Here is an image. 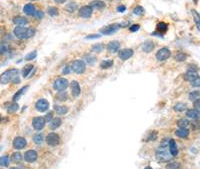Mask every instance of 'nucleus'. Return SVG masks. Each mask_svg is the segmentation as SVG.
<instances>
[{"mask_svg": "<svg viewBox=\"0 0 200 169\" xmlns=\"http://www.w3.org/2000/svg\"><path fill=\"white\" fill-rule=\"evenodd\" d=\"M35 34V29L24 27V26H17L14 28V35L18 39H28Z\"/></svg>", "mask_w": 200, "mask_h": 169, "instance_id": "1", "label": "nucleus"}, {"mask_svg": "<svg viewBox=\"0 0 200 169\" xmlns=\"http://www.w3.org/2000/svg\"><path fill=\"white\" fill-rule=\"evenodd\" d=\"M18 77V70L15 68L6 70L0 75V83L7 84L9 82H14V80Z\"/></svg>", "mask_w": 200, "mask_h": 169, "instance_id": "2", "label": "nucleus"}, {"mask_svg": "<svg viewBox=\"0 0 200 169\" xmlns=\"http://www.w3.org/2000/svg\"><path fill=\"white\" fill-rule=\"evenodd\" d=\"M171 156H172V155H171L170 151H168V150L166 149L165 145H162V146L160 147V148L157 150V152H156L157 159L160 160V161H163V162L170 160Z\"/></svg>", "mask_w": 200, "mask_h": 169, "instance_id": "3", "label": "nucleus"}, {"mask_svg": "<svg viewBox=\"0 0 200 169\" xmlns=\"http://www.w3.org/2000/svg\"><path fill=\"white\" fill-rule=\"evenodd\" d=\"M86 69V63L83 60L77 59L72 62V71H74L76 74H82Z\"/></svg>", "mask_w": 200, "mask_h": 169, "instance_id": "4", "label": "nucleus"}, {"mask_svg": "<svg viewBox=\"0 0 200 169\" xmlns=\"http://www.w3.org/2000/svg\"><path fill=\"white\" fill-rule=\"evenodd\" d=\"M67 87H68V80L65 78H58L53 83V88L58 92L64 91Z\"/></svg>", "mask_w": 200, "mask_h": 169, "instance_id": "5", "label": "nucleus"}, {"mask_svg": "<svg viewBox=\"0 0 200 169\" xmlns=\"http://www.w3.org/2000/svg\"><path fill=\"white\" fill-rule=\"evenodd\" d=\"M170 55H171V51L167 47L160 48L158 51L156 52V58L158 61H165V60H167L168 58L170 57Z\"/></svg>", "mask_w": 200, "mask_h": 169, "instance_id": "6", "label": "nucleus"}, {"mask_svg": "<svg viewBox=\"0 0 200 169\" xmlns=\"http://www.w3.org/2000/svg\"><path fill=\"white\" fill-rule=\"evenodd\" d=\"M120 27L121 25L116 24V23H115V24H110L102 28L101 30H100V32H101V34H104V35H112V34H114L115 32H117Z\"/></svg>", "mask_w": 200, "mask_h": 169, "instance_id": "7", "label": "nucleus"}, {"mask_svg": "<svg viewBox=\"0 0 200 169\" xmlns=\"http://www.w3.org/2000/svg\"><path fill=\"white\" fill-rule=\"evenodd\" d=\"M35 108L39 112H45L49 109V102L44 98L39 99L35 103Z\"/></svg>", "mask_w": 200, "mask_h": 169, "instance_id": "8", "label": "nucleus"}, {"mask_svg": "<svg viewBox=\"0 0 200 169\" xmlns=\"http://www.w3.org/2000/svg\"><path fill=\"white\" fill-rule=\"evenodd\" d=\"M59 141H60V138L58 134L54 133V132L49 133L46 137V142L50 146H56L57 144H59Z\"/></svg>", "mask_w": 200, "mask_h": 169, "instance_id": "9", "label": "nucleus"}, {"mask_svg": "<svg viewBox=\"0 0 200 169\" xmlns=\"http://www.w3.org/2000/svg\"><path fill=\"white\" fill-rule=\"evenodd\" d=\"M45 118L44 117H35L32 121V126L35 130H42L45 126Z\"/></svg>", "mask_w": 200, "mask_h": 169, "instance_id": "10", "label": "nucleus"}, {"mask_svg": "<svg viewBox=\"0 0 200 169\" xmlns=\"http://www.w3.org/2000/svg\"><path fill=\"white\" fill-rule=\"evenodd\" d=\"M26 145H27V141H26V139L23 138V137L18 136L14 139V140H13V147L17 150L23 149Z\"/></svg>", "mask_w": 200, "mask_h": 169, "instance_id": "11", "label": "nucleus"}, {"mask_svg": "<svg viewBox=\"0 0 200 169\" xmlns=\"http://www.w3.org/2000/svg\"><path fill=\"white\" fill-rule=\"evenodd\" d=\"M183 77L186 81L192 82V81L195 80V79L198 77V73H197L196 69H190V68H189V70H187L185 73H184Z\"/></svg>", "mask_w": 200, "mask_h": 169, "instance_id": "12", "label": "nucleus"}, {"mask_svg": "<svg viewBox=\"0 0 200 169\" xmlns=\"http://www.w3.org/2000/svg\"><path fill=\"white\" fill-rule=\"evenodd\" d=\"M92 12H93V9L90 7V5H85L79 9V15L82 18H89L92 15Z\"/></svg>", "mask_w": 200, "mask_h": 169, "instance_id": "13", "label": "nucleus"}, {"mask_svg": "<svg viewBox=\"0 0 200 169\" xmlns=\"http://www.w3.org/2000/svg\"><path fill=\"white\" fill-rule=\"evenodd\" d=\"M70 88H71V92H72V96L73 97H78L81 93V88L79 83L77 82L76 80H73L72 82L70 83Z\"/></svg>", "mask_w": 200, "mask_h": 169, "instance_id": "14", "label": "nucleus"}, {"mask_svg": "<svg viewBox=\"0 0 200 169\" xmlns=\"http://www.w3.org/2000/svg\"><path fill=\"white\" fill-rule=\"evenodd\" d=\"M37 157H38V155L35 150H28V151H26L24 154V160L29 163L34 162V161L37 159Z\"/></svg>", "mask_w": 200, "mask_h": 169, "instance_id": "15", "label": "nucleus"}, {"mask_svg": "<svg viewBox=\"0 0 200 169\" xmlns=\"http://www.w3.org/2000/svg\"><path fill=\"white\" fill-rule=\"evenodd\" d=\"M133 54H134V51L132 49L125 48V49H122L119 52V58L121 60H127V59H129V58L132 57Z\"/></svg>", "mask_w": 200, "mask_h": 169, "instance_id": "16", "label": "nucleus"}, {"mask_svg": "<svg viewBox=\"0 0 200 169\" xmlns=\"http://www.w3.org/2000/svg\"><path fill=\"white\" fill-rule=\"evenodd\" d=\"M120 49V42L117 40H113L110 41L108 44H107V50L111 53H115L117 52L118 50Z\"/></svg>", "mask_w": 200, "mask_h": 169, "instance_id": "17", "label": "nucleus"}, {"mask_svg": "<svg viewBox=\"0 0 200 169\" xmlns=\"http://www.w3.org/2000/svg\"><path fill=\"white\" fill-rule=\"evenodd\" d=\"M186 116H187L188 118H190V119L197 120L200 118V111L198 109H196V108L188 109L187 111H186Z\"/></svg>", "mask_w": 200, "mask_h": 169, "instance_id": "18", "label": "nucleus"}, {"mask_svg": "<svg viewBox=\"0 0 200 169\" xmlns=\"http://www.w3.org/2000/svg\"><path fill=\"white\" fill-rule=\"evenodd\" d=\"M142 50H143V52H146V53H150V52L152 51V50L154 49L155 47V44L153 41L151 40H147L144 42L143 44H142Z\"/></svg>", "mask_w": 200, "mask_h": 169, "instance_id": "19", "label": "nucleus"}, {"mask_svg": "<svg viewBox=\"0 0 200 169\" xmlns=\"http://www.w3.org/2000/svg\"><path fill=\"white\" fill-rule=\"evenodd\" d=\"M168 147H169V151L172 156H176L178 154L177 145H176V142L173 139H170L169 142H168Z\"/></svg>", "mask_w": 200, "mask_h": 169, "instance_id": "20", "label": "nucleus"}, {"mask_svg": "<svg viewBox=\"0 0 200 169\" xmlns=\"http://www.w3.org/2000/svg\"><path fill=\"white\" fill-rule=\"evenodd\" d=\"M23 11L26 15H30V16H34V14H35L36 10H35V6H34L33 4H26L24 6V8H23Z\"/></svg>", "mask_w": 200, "mask_h": 169, "instance_id": "21", "label": "nucleus"}, {"mask_svg": "<svg viewBox=\"0 0 200 169\" xmlns=\"http://www.w3.org/2000/svg\"><path fill=\"white\" fill-rule=\"evenodd\" d=\"M61 124H62L61 118H59V117L53 118L51 122L49 123V128H50V129H52V130H55V129L59 128L60 126H61Z\"/></svg>", "mask_w": 200, "mask_h": 169, "instance_id": "22", "label": "nucleus"}, {"mask_svg": "<svg viewBox=\"0 0 200 169\" xmlns=\"http://www.w3.org/2000/svg\"><path fill=\"white\" fill-rule=\"evenodd\" d=\"M90 7L92 9H98L101 10L105 8V3L101 0H93V1L90 3Z\"/></svg>", "mask_w": 200, "mask_h": 169, "instance_id": "23", "label": "nucleus"}, {"mask_svg": "<svg viewBox=\"0 0 200 169\" xmlns=\"http://www.w3.org/2000/svg\"><path fill=\"white\" fill-rule=\"evenodd\" d=\"M54 110L59 115H64L68 112V108L64 105H54Z\"/></svg>", "mask_w": 200, "mask_h": 169, "instance_id": "24", "label": "nucleus"}, {"mask_svg": "<svg viewBox=\"0 0 200 169\" xmlns=\"http://www.w3.org/2000/svg\"><path fill=\"white\" fill-rule=\"evenodd\" d=\"M13 23H14V24H16V25H18V26H23V25L27 24L28 20L26 19L25 17L17 16V17H15L14 19H13Z\"/></svg>", "mask_w": 200, "mask_h": 169, "instance_id": "25", "label": "nucleus"}, {"mask_svg": "<svg viewBox=\"0 0 200 169\" xmlns=\"http://www.w3.org/2000/svg\"><path fill=\"white\" fill-rule=\"evenodd\" d=\"M175 134L180 138H186L189 135V130L187 128H179L175 131Z\"/></svg>", "mask_w": 200, "mask_h": 169, "instance_id": "26", "label": "nucleus"}, {"mask_svg": "<svg viewBox=\"0 0 200 169\" xmlns=\"http://www.w3.org/2000/svg\"><path fill=\"white\" fill-rule=\"evenodd\" d=\"M191 13H192V16H193L194 22H195V24H196V27L200 31V14L195 9H192Z\"/></svg>", "mask_w": 200, "mask_h": 169, "instance_id": "27", "label": "nucleus"}, {"mask_svg": "<svg viewBox=\"0 0 200 169\" xmlns=\"http://www.w3.org/2000/svg\"><path fill=\"white\" fill-rule=\"evenodd\" d=\"M28 85H26V86H24V87H22V88L20 89V90H18L16 93L14 94V96H13V101H17V100H19L20 99V97L22 96L23 94H24V92L27 90L28 89Z\"/></svg>", "mask_w": 200, "mask_h": 169, "instance_id": "28", "label": "nucleus"}, {"mask_svg": "<svg viewBox=\"0 0 200 169\" xmlns=\"http://www.w3.org/2000/svg\"><path fill=\"white\" fill-rule=\"evenodd\" d=\"M189 100H191V101H196L197 99L200 98V91L199 90H194L189 93V96H188Z\"/></svg>", "mask_w": 200, "mask_h": 169, "instance_id": "29", "label": "nucleus"}, {"mask_svg": "<svg viewBox=\"0 0 200 169\" xmlns=\"http://www.w3.org/2000/svg\"><path fill=\"white\" fill-rule=\"evenodd\" d=\"M32 70H33V65H31V64L26 65L25 67L22 69V76H23V77H24V78H26L28 75L30 74L31 71H32Z\"/></svg>", "mask_w": 200, "mask_h": 169, "instance_id": "30", "label": "nucleus"}, {"mask_svg": "<svg viewBox=\"0 0 200 169\" xmlns=\"http://www.w3.org/2000/svg\"><path fill=\"white\" fill-rule=\"evenodd\" d=\"M77 9V4L75 3V2H69L68 4H66V6H65V10L70 13L74 12L75 10Z\"/></svg>", "mask_w": 200, "mask_h": 169, "instance_id": "31", "label": "nucleus"}, {"mask_svg": "<svg viewBox=\"0 0 200 169\" xmlns=\"http://www.w3.org/2000/svg\"><path fill=\"white\" fill-rule=\"evenodd\" d=\"M168 29V25L165 22H159L157 24V31L160 33H165Z\"/></svg>", "mask_w": 200, "mask_h": 169, "instance_id": "32", "label": "nucleus"}, {"mask_svg": "<svg viewBox=\"0 0 200 169\" xmlns=\"http://www.w3.org/2000/svg\"><path fill=\"white\" fill-rule=\"evenodd\" d=\"M186 108H187V105L183 103V102H179V103H177L174 106V110L177 112H182V111H185Z\"/></svg>", "mask_w": 200, "mask_h": 169, "instance_id": "33", "label": "nucleus"}, {"mask_svg": "<svg viewBox=\"0 0 200 169\" xmlns=\"http://www.w3.org/2000/svg\"><path fill=\"white\" fill-rule=\"evenodd\" d=\"M189 124L190 123H189L188 119H186V118H181L177 122V125L179 126V128H187Z\"/></svg>", "mask_w": 200, "mask_h": 169, "instance_id": "34", "label": "nucleus"}, {"mask_svg": "<svg viewBox=\"0 0 200 169\" xmlns=\"http://www.w3.org/2000/svg\"><path fill=\"white\" fill-rule=\"evenodd\" d=\"M186 58H187V54L183 53V52H178V53H176V55H175V60L178 62L185 61Z\"/></svg>", "mask_w": 200, "mask_h": 169, "instance_id": "35", "label": "nucleus"}, {"mask_svg": "<svg viewBox=\"0 0 200 169\" xmlns=\"http://www.w3.org/2000/svg\"><path fill=\"white\" fill-rule=\"evenodd\" d=\"M113 65V60H104L100 63V67L102 69H107V68H110Z\"/></svg>", "mask_w": 200, "mask_h": 169, "instance_id": "36", "label": "nucleus"}, {"mask_svg": "<svg viewBox=\"0 0 200 169\" xmlns=\"http://www.w3.org/2000/svg\"><path fill=\"white\" fill-rule=\"evenodd\" d=\"M11 160H12L14 163L20 162V161L22 160V155H21V153H20V152H15V153H13L12 156H11Z\"/></svg>", "mask_w": 200, "mask_h": 169, "instance_id": "37", "label": "nucleus"}, {"mask_svg": "<svg viewBox=\"0 0 200 169\" xmlns=\"http://www.w3.org/2000/svg\"><path fill=\"white\" fill-rule=\"evenodd\" d=\"M43 140H44V137H43V134H41V133H37V134H35L34 135V137H33V141L35 142L36 144H41L42 142H43Z\"/></svg>", "mask_w": 200, "mask_h": 169, "instance_id": "38", "label": "nucleus"}, {"mask_svg": "<svg viewBox=\"0 0 200 169\" xmlns=\"http://www.w3.org/2000/svg\"><path fill=\"white\" fill-rule=\"evenodd\" d=\"M144 12H145V10L142 6H136L135 8L133 9V13L135 15H137V16H141V15L144 14Z\"/></svg>", "mask_w": 200, "mask_h": 169, "instance_id": "39", "label": "nucleus"}, {"mask_svg": "<svg viewBox=\"0 0 200 169\" xmlns=\"http://www.w3.org/2000/svg\"><path fill=\"white\" fill-rule=\"evenodd\" d=\"M103 49H104V47H103V45H102L101 43L94 44V45L92 46V51L96 52V53H99V52H101Z\"/></svg>", "mask_w": 200, "mask_h": 169, "instance_id": "40", "label": "nucleus"}, {"mask_svg": "<svg viewBox=\"0 0 200 169\" xmlns=\"http://www.w3.org/2000/svg\"><path fill=\"white\" fill-rule=\"evenodd\" d=\"M9 164V157L7 155H4V156L0 157V165L2 166H8Z\"/></svg>", "mask_w": 200, "mask_h": 169, "instance_id": "41", "label": "nucleus"}, {"mask_svg": "<svg viewBox=\"0 0 200 169\" xmlns=\"http://www.w3.org/2000/svg\"><path fill=\"white\" fill-rule=\"evenodd\" d=\"M48 14L50 15V16H57L58 15V9L56 8V7L54 6H51L48 8Z\"/></svg>", "mask_w": 200, "mask_h": 169, "instance_id": "42", "label": "nucleus"}, {"mask_svg": "<svg viewBox=\"0 0 200 169\" xmlns=\"http://www.w3.org/2000/svg\"><path fill=\"white\" fill-rule=\"evenodd\" d=\"M67 98H68L67 93L64 91L59 92V93L57 94V99H58L59 101H65V100H67Z\"/></svg>", "mask_w": 200, "mask_h": 169, "instance_id": "43", "label": "nucleus"}, {"mask_svg": "<svg viewBox=\"0 0 200 169\" xmlns=\"http://www.w3.org/2000/svg\"><path fill=\"white\" fill-rule=\"evenodd\" d=\"M36 56H37V52H36V51H32V52H30V53H28L27 55H26V56H25V60H27V61H30V60H33Z\"/></svg>", "mask_w": 200, "mask_h": 169, "instance_id": "44", "label": "nucleus"}, {"mask_svg": "<svg viewBox=\"0 0 200 169\" xmlns=\"http://www.w3.org/2000/svg\"><path fill=\"white\" fill-rule=\"evenodd\" d=\"M85 59H86V61H87V63H89V64H94L95 61H96V57L93 56V55H86Z\"/></svg>", "mask_w": 200, "mask_h": 169, "instance_id": "45", "label": "nucleus"}, {"mask_svg": "<svg viewBox=\"0 0 200 169\" xmlns=\"http://www.w3.org/2000/svg\"><path fill=\"white\" fill-rule=\"evenodd\" d=\"M167 169H180V164L177 162H173V163H170V164H168L166 166Z\"/></svg>", "mask_w": 200, "mask_h": 169, "instance_id": "46", "label": "nucleus"}, {"mask_svg": "<svg viewBox=\"0 0 200 169\" xmlns=\"http://www.w3.org/2000/svg\"><path fill=\"white\" fill-rule=\"evenodd\" d=\"M18 104L17 103H12L10 106L8 107V112H15L18 110Z\"/></svg>", "mask_w": 200, "mask_h": 169, "instance_id": "47", "label": "nucleus"}, {"mask_svg": "<svg viewBox=\"0 0 200 169\" xmlns=\"http://www.w3.org/2000/svg\"><path fill=\"white\" fill-rule=\"evenodd\" d=\"M44 118H45V121H46V122H49V123H50V122H51V121H52V119H53V118H54V117H53V112H48V113H47V114L45 115V117H44Z\"/></svg>", "mask_w": 200, "mask_h": 169, "instance_id": "48", "label": "nucleus"}, {"mask_svg": "<svg viewBox=\"0 0 200 169\" xmlns=\"http://www.w3.org/2000/svg\"><path fill=\"white\" fill-rule=\"evenodd\" d=\"M191 83V86L192 87H200V76H198L195 80H193Z\"/></svg>", "mask_w": 200, "mask_h": 169, "instance_id": "49", "label": "nucleus"}, {"mask_svg": "<svg viewBox=\"0 0 200 169\" xmlns=\"http://www.w3.org/2000/svg\"><path fill=\"white\" fill-rule=\"evenodd\" d=\"M71 71H72V67H70V66H66V67H64L63 68V70H62V73L64 75H66V74H70L71 73Z\"/></svg>", "mask_w": 200, "mask_h": 169, "instance_id": "50", "label": "nucleus"}, {"mask_svg": "<svg viewBox=\"0 0 200 169\" xmlns=\"http://www.w3.org/2000/svg\"><path fill=\"white\" fill-rule=\"evenodd\" d=\"M130 31L131 32H136V31H138L139 29H140V25L139 24H133L130 26Z\"/></svg>", "mask_w": 200, "mask_h": 169, "instance_id": "51", "label": "nucleus"}, {"mask_svg": "<svg viewBox=\"0 0 200 169\" xmlns=\"http://www.w3.org/2000/svg\"><path fill=\"white\" fill-rule=\"evenodd\" d=\"M100 34H90V35L86 36L85 39H87V40H89V39H98L100 37Z\"/></svg>", "mask_w": 200, "mask_h": 169, "instance_id": "52", "label": "nucleus"}, {"mask_svg": "<svg viewBox=\"0 0 200 169\" xmlns=\"http://www.w3.org/2000/svg\"><path fill=\"white\" fill-rule=\"evenodd\" d=\"M34 16L37 18V19H42V18H43V16H44V13L42 12V11H40V10H39V11H36V12H35Z\"/></svg>", "mask_w": 200, "mask_h": 169, "instance_id": "53", "label": "nucleus"}, {"mask_svg": "<svg viewBox=\"0 0 200 169\" xmlns=\"http://www.w3.org/2000/svg\"><path fill=\"white\" fill-rule=\"evenodd\" d=\"M193 105H194V107L196 108V109H200V98L199 99H197L196 101H194V103H193Z\"/></svg>", "mask_w": 200, "mask_h": 169, "instance_id": "54", "label": "nucleus"}, {"mask_svg": "<svg viewBox=\"0 0 200 169\" xmlns=\"http://www.w3.org/2000/svg\"><path fill=\"white\" fill-rule=\"evenodd\" d=\"M126 10V7L124 6V5H120V6L117 7V11L118 12H124Z\"/></svg>", "mask_w": 200, "mask_h": 169, "instance_id": "55", "label": "nucleus"}, {"mask_svg": "<svg viewBox=\"0 0 200 169\" xmlns=\"http://www.w3.org/2000/svg\"><path fill=\"white\" fill-rule=\"evenodd\" d=\"M54 1L56 2V3H64L66 0H54Z\"/></svg>", "mask_w": 200, "mask_h": 169, "instance_id": "56", "label": "nucleus"}, {"mask_svg": "<svg viewBox=\"0 0 200 169\" xmlns=\"http://www.w3.org/2000/svg\"><path fill=\"white\" fill-rule=\"evenodd\" d=\"M193 2H194V3H195V4H196V3H197V2H198V0H193Z\"/></svg>", "mask_w": 200, "mask_h": 169, "instance_id": "57", "label": "nucleus"}, {"mask_svg": "<svg viewBox=\"0 0 200 169\" xmlns=\"http://www.w3.org/2000/svg\"><path fill=\"white\" fill-rule=\"evenodd\" d=\"M10 169H19V168H17V167H11Z\"/></svg>", "mask_w": 200, "mask_h": 169, "instance_id": "58", "label": "nucleus"}, {"mask_svg": "<svg viewBox=\"0 0 200 169\" xmlns=\"http://www.w3.org/2000/svg\"><path fill=\"white\" fill-rule=\"evenodd\" d=\"M144 169H152V168H151V167H149V166H148V167H146V168H144Z\"/></svg>", "mask_w": 200, "mask_h": 169, "instance_id": "59", "label": "nucleus"}, {"mask_svg": "<svg viewBox=\"0 0 200 169\" xmlns=\"http://www.w3.org/2000/svg\"><path fill=\"white\" fill-rule=\"evenodd\" d=\"M0 121H1V117H0Z\"/></svg>", "mask_w": 200, "mask_h": 169, "instance_id": "60", "label": "nucleus"}, {"mask_svg": "<svg viewBox=\"0 0 200 169\" xmlns=\"http://www.w3.org/2000/svg\"><path fill=\"white\" fill-rule=\"evenodd\" d=\"M33 1H35V0H33Z\"/></svg>", "mask_w": 200, "mask_h": 169, "instance_id": "61", "label": "nucleus"}]
</instances>
